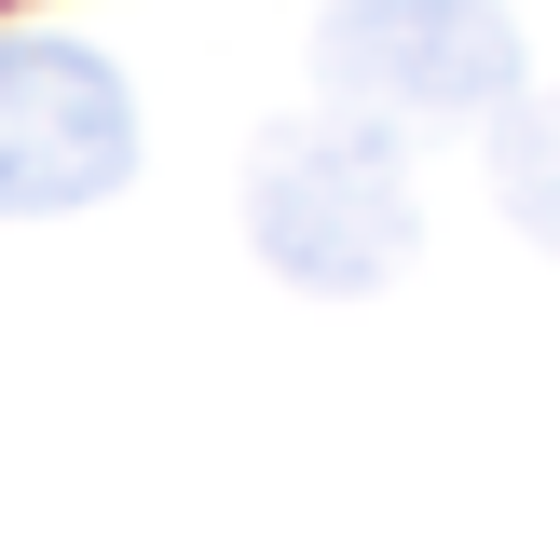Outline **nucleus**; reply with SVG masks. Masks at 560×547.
<instances>
[{
  "instance_id": "7ed1b4c3",
  "label": "nucleus",
  "mask_w": 560,
  "mask_h": 547,
  "mask_svg": "<svg viewBox=\"0 0 560 547\" xmlns=\"http://www.w3.org/2000/svg\"><path fill=\"white\" fill-rule=\"evenodd\" d=\"M137 178V82L69 27H0V219H82Z\"/></svg>"
},
{
  "instance_id": "f257e3e1",
  "label": "nucleus",
  "mask_w": 560,
  "mask_h": 547,
  "mask_svg": "<svg viewBox=\"0 0 560 547\" xmlns=\"http://www.w3.org/2000/svg\"><path fill=\"white\" fill-rule=\"evenodd\" d=\"M246 246L315 301H370L424 246V191H410V137L355 124V109H288L246 151Z\"/></svg>"
},
{
  "instance_id": "f03ea898",
  "label": "nucleus",
  "mask_w": 560,
  "mask_h": 547,
  "mask_svg": "<svg viewBox=\"0 0 560 547\" xmlns=\"http://www.w3.org/2000/svg\"><path fill=\"white\" fill-rule=\"evenodd\" d=\"M315 82H328V109H355L383 137L492 124L520 96V14L506 0H328Z\"/></svg>"
},
{
  "instance_id": "20e7f679",
  "label": "nucleus",
  "mask_w": 560,
  "mask_h": 547,
  "mask_svg": "<svg viewBox=\"0 0 560 547\" xmlns=\"http://www.w3.org/2000/svg\"><path fill=\"white\" fill-rule=\"evenodd\" d=\"M479 151H492V206H506V233H534L547 260H560V82H520V96L479 124Z\"/></svg>"
}]
</instances>
